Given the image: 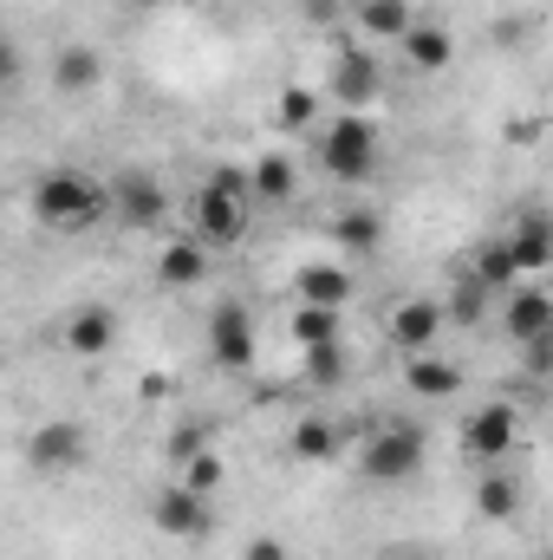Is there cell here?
Listing matches in <instances>:
<instances>
[{"instance_id": "cell-22", "label": "cell", "mask_w": 553, "mask_h": 560, "mask_svg": "<svg viewBox=\"0 0 553 560\" xmlns=\"http://www.w3.org/2000/svg\"><path fill=\"white\" fill-rule=\"evenodd\" d=\"M293 339L299 346H332V339H345V313L339 306H293Z\"/></svg>"}, {"instance_id": "cell-24", "label": "cell", "mask_w": 553, "mask_h": 560, "mask_svg": "<svg viewBox=\"0 0 553 560\" xmlns=\"http://www.w3.org/2000/svg\"><path fill=\"white\" fill-rule=\"evenodd\" d=\"M411 0H358V26L365 33H378V39H404V26H411Z\"/></svg>"}, {"instance_id": "cell-23", "label": "cell", "mask_w": 553, "mask_h": 560, "mask_svg": "<svg viewBox=\"0 0 553 560\" xmlns=\"http://www.w3.org/2000/svg\"><path fill=\"white\" fill-rule=\"evenodd\" d=\"M332 235H339V248H352V255H378V242H385V222H378L372 209H345V215L332 222Z\"/></svg>"}, {"instance_id": "cell-10", "label": "cell", "mask_w": 553, "mask_h": 560, "mask_svg": "<svg viewBox=\"0 0 553 560\" xmlns=\"http://www.w3.org/2000/svg\"><path fill=\"white\" fill-rule=\"evenodd\" d=\"M515 436H521V418H515V405H482L475 418L462 423V450L475 456V463H502L508 450H515Z\"/></svg>"}, {"instance_id": "cell-8", "label": "cell", "mask_w": 553, "mask_h": 560, "mask_svg": "<svg viewBox=\"0 0 553 560\" xmlns=\"http://www.w3.org/2000/svg\"><path fill=\"white\" fill-rule=\"evenodd\" d=\"M111 202H118V215L131 229H163V215H169V189H163L156 170H125L111 183Z\"/></svg>"}, {"instance_id": "cell-5", "label": "cell", "mask_w": 553, "mask_h": 560, "mask_svg": "<svg viewBox=\"0 0 553 560\" xmlns=\"http://www.w3.org/2000/svg\"><path fill=\"white\" fill-rule=\"evenodd\" d=\"M150 522H156V535H169V541H209V535H215V509H209V495H196V489H183V482L156 489Z\"/></svg>"}, {"instance_id": "cell-14", "label": "cell", "mask_w": 553, "mask_h": 560, "mask_svg": "<svg viewBox=\"0 0 553 560\" xmlns=\"http://www.w3.org/2000/svg\"><path fill=\"white\" fill-rule=\"evenodd\" d=\"M502 242H508V255H515V268H521V275H548V268H553V229H548V215H541V209H528Z\"/></svg>"}, {"instance_id": "cell-16", "label": "cell", "mask_w": 553, "mask_h": 560, "mask_svg": "<svg viewBox=\"0 0 553 560\" xmlns=\"http://www.w3.org/2000/svg\"><path fill=\"white\" fill-rule=\"evenodd\" d=\"M398 46H404L411 72H449V59H456V39H449V26H430V20H411Z\"/></svg>"}, {"instance_id": "cell-1", "label": "cell", "mask_w": 553, "mask_h": 560, "mask_svg": "<svg viewBox=\"0 0 553 560\" xmlns=\"http://www.w3.org/2000/svg\"><path fill=\"white\" fill-rule=\"evenodd\" d=\"M248 170H235V163H222V170H209V183L196 189V202H189V235L209 248V255H222V248H242V235H248Z\"/></svg>"}, {"instance_id": "cell-15", "label": "cell", "mask_w": 553, "mask_h": 560, "mask_svg": "<svg viewBox=\"0 0 553 560\" xmlns=\"http://www.w3.org/2000/svg\"><path fill=\"white\" fill-rule=\"evenodd\" d=\"M293 293H299V306H352V275L345 268H332V261H306L299 275H293Z\"/></svg>"}, {"instance_id": "cell-33", "label": "cell", "mask_w": 553, "mask_h": 560, "mask_svg": "<svg viewBox=\"0 0 553 560\" xmlns=\"http://www.w3.org/2000/svg\"><path fill=\"white\" fill-rule=\"evenodd\" d=\"M13 79H20V46H13V39H0V92H7Z\"/></svg>"}, {"instance_id": "cell-18", "label": "cell", "mask_w": 553, "mask_h": 560, "mask_svg": "<svg viewBox=\"0 0 553 560\" xmlns=\"http://www.w3.org/2000/svg\"><path fill=\"white\" fill-rule=\"evenodd\" d=\"M156 280H163V287H196V280H209V248H202L196 235H176V242L156 255Z\"/></svg>"}, {"instance_id": "cell-13", "label": "cell", "mask_w": 553, "mask_h": 560, "mask_svg": "<svg viewBox=\"0 0 553 560\" xmlns=\"http://www.w3.org/2000/svg\"><path fill=\"white\" fill-rule=\"evenodd\" d=\"M443 326H449V319H443V306H436V300H404V306L391 313V352H404V359L430 352Z\"/></svg>"}, {"instance_id": "cell-9", "label": "cell", "mask_w": 553, "mask_h": 560, "mask_svg": "<svg viewBox=\"0 0 553 560\" xmlns=\"http://www.w3.org/2000/svg\"><path fill=\"white\" fill-rule=\"evenodd\" d=\"M59 346L72 352V359H105L111 346H118V313L111 306H72L66 319H59Z\"/></svg>"}, {"instance_id": "cell-34", "label": "cell", "mask_w": 553, "mask_h": 560, "mask_svg": "<svg viewBox=\"0 0 553 560\" xmlns=\"http://www.w3.org/2000/svg\"><path fill=\"white\" fill-rule=\"evenodd\" d=\"M508 138H515V143H534V138H541V118H515V131H508Z\"/></svg>"}, {"instance_id": "cell-12", "label": "cell", "mask_w": 553, "mask_h": 560, "mask_svg": "<svg viewBox=\"0 0 553 560\" xmlns=\"http://www.w3.org/2000/svg\"><path fill=\"white\" fill-rule=\"evenodd\" d=\"M378 59L372 52H358V46H345L339 59H332V98L345 105V112H365L372 98H378Z\"/></svg>"}, {"instance_id": "cell-35", "label": "cell", "mask_w": 553, "mask_h": 560, "mask_svg": "<svg viewBox=\"0 0 553 560\" xmlns=\"http://www.w3.org/2000/svg\"><path fill=\"white\" fill-rule=\"evenodd\" d=\"M131 7H138V13H150V7H163V0H131Z\"/></svg>"}, {"instance_id": "cell-2", "label": "cell", "mask_w": 553, "mask_h": 560, "mask_svg": "<svg viewBox=\"0 0 553 560\" xmlns=\"http://www.w3.org/2000/svg\"><path fill=\"white\" fill-rule=\"evenodd\" d=\"M26 202H33V222L66 229V235H72V229H92V222L111 209V202H105V189H98L85 170H66V163H59V170H46V176L33 183V196H26Z\"/></svg>"}, {"instance_id": "cell-19", "label": "cell", "mask_w": 553, "mask_h": 560, "mask_svg": "<svg viewBox=\"0 0 553 560\" xmlns=\"http://www.w3.org/2000/svg\"><path fill=\"white\" fill-rule=\"evenodd\" d=\"M404 385H411L416 398H456L462 392V365L436 359V352H416L411 365H404Z\"/></svg>"}, {"instance_id": "cell-26", "label": "cell", "mask_w": 553, "mask_h": 560, "mask_svg": "<svg viewBox=\"0 0 553 560\" xmlns=\"http://www.w3.org/2000/svg\"><path fill=\"white\" fill-rule=\"evenodd\" d=\"M248 196H261V202H286V196H293V163H286L280 150L248 170Z\"/></svg>"}, {"instance_id": "cell-20", "label": "cell", "mask_w": 553, "mask_h": 560, "mask_svg": "<svg viewBox=\"0 0 553 560\" xmlns=\"http://www.w3.org/2000/svg\"><path fill=\"white\" fill-rule=\"evenodd\" d=\"M475 509H482L489 522H515V515H521V482H515L508 469H489V476L475 482Z\"/></svg>"}, {"instance_id": "cell-25", "label": "cell", "mask_w": 553, "mask_h": 560, "mask_svg": "<svg viewBox=\"0 0 553 560\" xmlns=\"http://www.w3.org/2000/svg\"><path fill=\"white\" fill-rule=\"evenodd\" d=\"M469 280H475L482 293H502V287H515V280H521V268H515L508 242H489V248L475 255V268H469Z\"/></svg>"}, {"instance_id": "cell-17", "label": "cell", "mask_w": 553, "mask_h": 560, "mask_svg": "<svg viewBox=\"0 0 553 560\" xmlns=\"http://www.w3.org/2000/svg\"><path fill=\"white\" fill-rule=\"evenodd\" d=\"M98 79H105V52H98V46H66V52L52 59V85H59L66 98L98 92Z\"/></svg>"}, {"instance_id": "cell-32", "label": "cell", "mask_w": 553, "mask_h": 560, "mask_svg": "<svg viewBox=\"0 0 553 560\" xmlns=\"http://www.w3.org/2000/svg\"><path fill=\"white\" fill-rule=\"evenodd\" d=\"M242 560H293V555H286V541H274V535H255L242 548Z\"/></svg>"}, {"instance_id": "cell-11", "label": "cell", "mask_w": 553, "mask_h": 560, "mask_svg": "<svg viewBox=\"0 0 553 560\" xmlns=\"http://www.w3.org/2000/svg\"><path fill=\"white\" fill-rule=\"evenodd\" d=\"M502 332H508L515 346H534V339H548V332H553V300H548V287H534V280L508 287V300H502Z\"/></svg>"}, {"instance_id": "cell-36", "label": "cell", "mask_w": 553, "mask_h": 560, "mask_svg": "<svg viewBox=\"0 0 553 560\" xmlns=\"http://www.w3.org/2000/svg\"><path fill=\"white\" fill-rule=\"evenodd\" d=\"M385 560H416V555H385Z\"/></svg>"}, {"instance_id": "cell-29", "label": "cell", "mask_w": 553, "mask_h": 560, "mask_svg": "<svg viewBox=\"0 0 553 560\" xmlns=\"http://www.w3.org/2000/svg\"><path fill=\"white\" fill-rule=\"evenodd\" d=\"M313 112H319V98H313L306 85H286V92H280V125L299 131V125H313Z\"/></svg>"}, {"instance_id": "cell-4", "label": "cell", "mask_w": 553, "mask_h": 560, "mask_svg": "<svg viewBox=\"0 0 553 560\" xmlns=\"http://www.w3.org/2000/svg\"><path fill=\"white\" fill-rule=\"evenodd\" d=\"M423 450H430L423 423H378L365 436V450H358V469L372 482H411L416 469H423Z\"/></svg>"}, {"instance_id": "cell-31", "label": "cell", "mask_w": 553, "mask_h": 560, "mask_svg": "<svg viewBox=\"0 0 553 560\" xmlns=\"http://www.w3.org/2000/svg\"><path fill=\"white\" fill-rule=\"evenodd\" d=\"M196 450H209V430H176V436H169V456H176V463H189Z\"/></svg>"}, {"instance_id": "cell-28", "label": "cell", "mask_w": 553, "mask_h": 560, "mask_svg": "<svg viewBox=\"0 0 553 560\" xmlns=\"http://www.w3.org/2000/svg\"><path fill=\"white\" fill-rule=\"evenodd\" d=\"M183 489H196V495H215V489H222V463H215L209 450H196V456L183 463Z\"/></svg>"}, {"instance_id": "cell-7", "label": "cell", "mask_w": 553, "mask_h": 560, "mask_svg": "<svg viewBox=\"0 0 553 560\" xmlns=\"http://www.w3.org/2000/svg\"><path fill=\"white\" fill-rule=\"evenodd\" d=\"M209 359H215L222 372H248V365H255V313H248L242 300H222V306L209 313Z\"/></svg>"}, {"instance_id": "cell-30", "label": "cell", "mask_w": 553, "mask_h": 560, "mask_svg": "<svg viewBox=\"0 0 553 560\" xmlns=\"http://www.w3.org/2000/svg\"><path fill=\"white\" fill-rule=\"evenodd\" d=\"M443 319H462V326H469V319H482V287H475L469 275L456 280V300H449V313H443Z\"/></svg>"}, {"instance_id": "cell-27", "label": "cell", "mask_w": 553, "mask_h": 560, "mask_svg": "<svg viewBox=\"0 0 553 560\" xmlns=\"http://www.w3.org/2000/svg\"><path fill=\"white\" fill-rule=\"evenodd\" d=\"M306 378H313V385H339V378H345V339L306 346Z\"/></svg>"}, {"instance_id": "cell-6", "label": "cell", "mask_w": 553, "mask_h": 560, "mask_svg": "<svg viewBox=\"0 0 553 560\" xmlns=\"http://www.w3.org/2000/svg\"><path fill=\"white\" fill-rule=\"evenodd\" d=\"M85 456H92L85 423H72V418H52L26 436V469H33V476H66V469H79Z\"/></svg>"}, {"instance_id": "cell-3", "label": "cell", "mask_w": 553, "mask_h": 560, "mask_svg": "<svg viewBox=\"0 0 553 560\" xmlns=\"http://www.w3.org/2000/svg\"><path fill=\"white\" fill-rule=\"evenodd\" d=\"M319 163H326V176H339V183H365L372 163H378V125H372L365 112H339V118L326 125V138H319Z\"/></svg>"}, {"instance_id": "cell-21", "label": "cell", "mask_w": 553, "mask_h": 560, "mask_svg": "<svg viewBox=\"0 0 553 560\" xmlns=\"http://www.w3.org/2000/svg\"><path fill=\"white\" fill-rule=\"evenodd\" d=\"M286 450H293V463H326V456H339V430L326 418H299L293 436H286Z\"/></svg>"}]
</instances>
